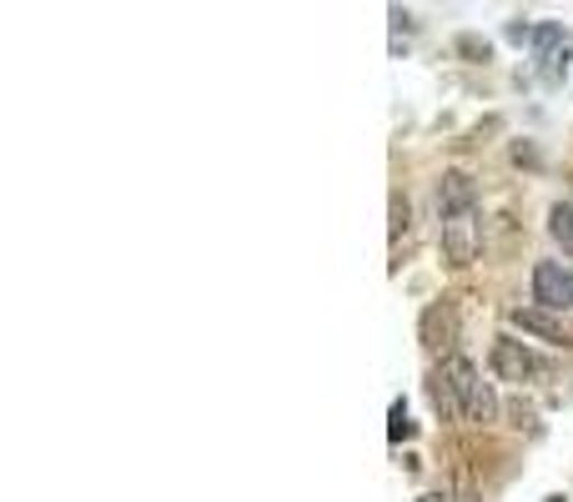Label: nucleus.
Masks as SVG:
<instances>
[{"label": "nucleus", "mask_w": 573, "mask_h": 502, "mask_svg": "<svg viewBox=\"0 0 573 502\" xmlns=\"http://www.w3.org/2000/svg\"><path fill=\"white\" fill-rule=\"evenodd\" d=\"M533 352L524 347V342H514V336H503V342H493V372H498L503 383H528L533 377Z\"/></svg>", "instance_id": "nucleus-4"}, {"label": "nucleus", "mask_w": 573, "mask_h": 502, "mask_svg": "<svg viewBox=\"0 0 573 502\" xmlns=\"http://www.w3.org/2000/svg\"><path fill=\"white\" fill-rule=\"evenodd\" d=\"M533 301L543 311H569L573 307V272L563 262H538L533 266Z\"/></svg>", "instance_id": "nucleus-2"}, {"label": "nucleus", "mask_w": 573, "mask_h": 502, "mask_svg": "<svg viewBox=\"0 0 573 502\" xmlns=\"http://www.w3.org/2000/svg\"><path fill=\"white\" fill-rule=\"evenodd\" d=\"M448 387H453V397H458V412H463L468 422H493V412H498V402H493V392H488V383L478 377V367L468 357H448Z\"/></svg>", "instance_id": "nucleus-1"}, {"label": "nucleus", "mask_w": 573, "mask_h": 502, "mask_svg": "<svg viewBox=\"0 0 573 502\" xmlns=\"http://www.w3.org/2000/svg\"><path fill=\"white\" fill-rule=\"evenodd\" d=\"M473 202H478L473 181H468L463 171H442V181H438V212L442 216H468V212H473Z\"/></svg>", "instance_id": "nucleus-5"}, {"label": "nucleus", "mask_w": 573, "mask_h": 502, "mask_svg": "<svg viewBox=\"0 0 573 502\" xmlns=\"http://www.w3.org/2000/svg\"><path fill=\"white\" fill-rule=\"evenodd\" d=\"M549 237L573 256V206H569V202H559V206L549 212Z\"/></svg>", "instance_id": "nucleus-7"}, {"label": "nucleus", "mask_w": 573, "mask_h": 502, "mask_svg": "<svg viewBox=\"0 0 573 502\" xmlns=\"http://www.w3.org/2000/svg\"><path fill=\"white\" fill-rule=\"evenodd\" d=\"M508 322L524 327V332H533V336H543V342H553V347H563V342H569V336H563V327L553 322L543 307H528V311L518 307V311H508Z\"/></svg>", "instance_id": "nucleus-6"}, {"label": "nucleus", "mask_w": 573, "mask_h": 502, "mask_svg": "<svg viewBox=\"0 0 573 502\" xmlns=\"http://www.w3.org/2000/svg\"><path fill=\"white\" fill-rule=\"evenodd\" d=\"M407 231V196L393 192V237H403Z\"/></svg>", "instance_id": "nucleus-8"}, {"label": "nucleus", "mask_w": 573, "mask_h": 502, "mask_svg": "<svg viewBox=\"0 0 573 502\" xmlns=\"http://www.w3.org/2000/svg\"><path fill=\"white\" fill-rule=\"evenodd\" d=\"M442 251L453 266H468L478 256V221L473 212L468 216H442Z\"/></svg>", "instance_id": "nucleus-3"}, {"label": "nucleus", "mask_w": 573, "mask_h": 502, "mask_svg": "<svg viewBox=\"0 0 573 502\" xmlns=\"http://www.w3.org/2000/svg\"><path fill=\"white\" fill-rule=\"evenodd\" d=\"M387 432H393V443H403L407 432H413V427H407V407L403 402H393V427H387Z\"/></svg>", "instance_id": "nucleus-9"}]
</instances>
